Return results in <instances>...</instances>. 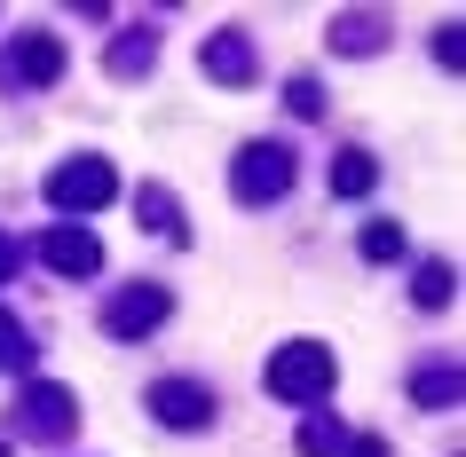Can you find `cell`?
I'll return each instance as SVG.
<instances>
[{
    "label": "cell",
    "mask_w": 466,
    "mask_h": 457,
    "mask_svg": "<svg viewBox=\"0 0 466 457\" xmlns=\"http://www.w3.org/2000/svg\"><path fill=\"white\" fill-rule=\"evenodd\" d=\"M332 379H340V363H332L324 339H293V347H277L269 371H261V386H269L277 402H324Z\"/></svg>",
    "instance_id": "1"
},
{
    "label": "cell",
    "mask_w": 466,
    "mask_h": 457,
    "mask_svg": "<svg viewBox=\"0 0 466 457\" xmlns=\"http://www.w3.org/2000/svg\"><path fill=\"white\" fill-rule=\"evenodd\" d=\"M119 197V174H111V158H64V166L48 174V205L56 214H103Z\"/></svg>",
    "instance_id": "2"
},
{
    "label": "cell",
    "mask_w": 466,
    "mask_h": 457,
    "mask_svg": "<svg viewBox=\"0 0 466 457\" xmlns=\"http://www.w3.org/2000/svg\"><path fill=\"white\" fill-rule=\"evenodd\" d=\"M229 190L246 197V205L285 197V190H293V150H285V143H246V150H238V166H229Z\"/></svg>",
    "instance_id": "3"
},
{
    "label": "cell",
    "mask_w": 466,
    "mask_h": 457,
    "mask_svg": "<svg viewBox=\"0 0 466 457\" xmlns=\"http://www.w3.org/2000/svg\"><path fill=\"white\" fill-rule=\"evenodd\" d=\"M167 284H127L119 300H111V315H103V332L111 339H143V332H158V323H167Z\"/></svg>",
    "instance_id": "4"
},
{
    "label": "cell",
    "mask_w": 466,
    "mask_h": 457,
    "mask_svg": "<svg viewBox=\"0 0 466 457\" xmlns=\"http://www.w3.org/2000/svg\"><path fill=\"white\" fill-rule=\"evenodd\" d=\"M40 261H48L56 276H96L103 244H96V229H79V221H56L48 237H40Z\"/></svg>",
    "instance_id": "5"
},
{
    "label": "cell",
    "mask_w": 466,
    "mask_h": 457,
    "mask_svg": "<svg viewBox=\"0 0 466 457\" xmlns=\"http://www.w3.org/2000/svg\"><path fill=\"white\" fill-rule=\"evenodd\" d=\"M150 410H158V426H206V418H214V394H206V386L198 379H158L150 386Z\"/></svg>",
    "instance_id": "6"
},
{
    "label": "cell",
    "mask_w": 466,
    "mask_h": 457,
    "mask_svg": "<svg viewBox=\"0 0 466 457\" xmlns=\"http://www.w3.org/2000/svg\"><path fill=\"white\" fill-rule=\"evenodd\" d=\"M16 426L40 433V442H64V433L79 426V410H72V394H64V386H32L25 402H16Z\"/></svg>",
    "instance_id": "7"
},
{
    "label": "cell",
    "mask_w": 466,
    "mask_h": 457,
    "mask_svg": "<svg viewBox=\"0 0 466 457\" xmlns=\"http://www.w3.org/2000/svg\"><path fill=\"white\" fill-rule=\"evenodd\" d=\"M56 72H64V48H56L48 32H25V40L8 48V79H16V87H48Z\"/></svg>",
    "instance_id": "8"
},
{
    "label": "cell",
    "mask_w": 466,
    "mask_h": 457,
    "mask_svg": "<svg viewBox=\"0 0 466 457\" xmlns=\"http://www.w3.org/2000/svg\"><path fill=\"white\" fill-rule=\"evenodd\" d=\"M198 64H206V79H221V87H246V79H253V48H246V32H214Z\"/></svg>",
    "instance_id": "9"
},
{
    "label": "cell",
    "mask_w": 466,
    "mask_h": 457,
    "mask_svg": "<svg viewBox=\"0 0 466 457\" xmlns=\"http://www.w3.org/2000/svg\"><path fill=\"white\" fill-rule=\"evenodd\" d=\"M150 64H158V32H127L119 48H111V72H119V79L150 72Z\"/></svg>",
    "instance_id": "10"
},
{
    "label": "cell",
    "mask_w": 466,
    "mask_h": 457,
    "mask_svg": "<svg viewBox=\"0 0 466 457\" xmlns=\"http://www.w3.org/2000/svg\"><path fill=\"white\" fill-rule=\"evenodd\" d=\"M451 292H459V276H451V261H427L411 276V300L419 308H451Z\"/></svg>",
    "instance_id": "11"
},
{
    "label": "cell",
    "mask_w": 466,
    "mask_h": 457,
    "mask_svg": "<svg viewBox=\"0 0 466 457\" xmlns=\"http://www.w3.org/2000/svg\"><path fill=\"white\" fill-rule=\"evenodd\" d=\"M371 182H380V166H371L364 150H340V158H332V190L340 197H364Z\"/></svg>",
    "instance_id": "12"
},
{
    "label": "cell",
    "mask_w": 466,
    "mask_h": 457,
    "mask_svg": "<svg viewBox=\"0 0 466 457\" xmlns=\"http://www.w3.org/2000/svg\"><path fill=\"white\" fill-rule=\"evenodd\" d=\"M411 402L451 410V402H459V371H419V379H411Z\"/></svg>",
    "instance_id": "13"
},
{
    "label": "cell",
    "mask_w": 466,
    "mask_h": 457,
    "mask_svg": "<svg viewBox=\"0 0 466 457\" xmlns=\"http://www.w3.org/2000/svg\"><path fill=\"white\" fill-rule=\"evenodd\" d=\"M348 450V433L332 426V418H309V426H300V457H340Z\"/></svg>",
    "instance_id": "14"
},
{
    "label": "cell",
    "mask_w": 466,
    "mask_h": 457,
    "mask_svg": "<svg viewBox=\"0 0 466 457\" xmlns=\"http://www.w3.org/2000/svg\"><path fill=\"white\" fill-rule=\"evenodd\" d=\"M364 261H403V229L395 221H371L364 229Z\"/></svg>",
    "instance_id": "15"
},
{
    "label": "cell",
    "mask_w": 466,
    "mask_h": 457,
    "mask_svg": "<svg viewBox=\"0 0 466 457\" xmlns=\"http://www.w3.org/2000/svg\"><path fill=\"white\" fill-rule=\"evenodd\" d=\"M32 355V339H25V323H16V315L0 308V371H16V363Z\"/></svg>",
    "instance_id": "16"
},
{
    "label": "cell",
    "mask_w": 466,
    "mask_h": 457,
    "mask_svg": "<svg viewBox=\"0 0 466 457\" xmlns=\"http://www.w3.org/2000/svg\"><path fill=\"white\" fill-rule=\"evenodd\" d=\"M143 221H150V229H167V237H182V221H174V197H167V190H143Z\"/></svg>",
    "instance_id": "17"
},
{
    "label": "cell",
    "mask_w": 466,
    "mask_h": 457,
    "mask_svg": "<svg viewBox=\"0 0 466 457\" xmlns=\"http://www.w3.org/2000/svg\"><path fill=\"white\" fill-rule=\"evenodd\" d=\"M285 95H293V111H300V119H324V87H317V79H293Z\"/></svg>",
    "instance_id": "18"
},
{
    "label": "cell",
    "mask_w": 466,
    "mask_h": 457,
    "mask_svg": "<svg viewBox=\"0 0 466 457\" xmlns=\"http://www.w3.org/2000/svg\"><path fill=\"white\" fill-rule=\"evenodd\" d=\"M435 64H442V72H459V64H466V40H459V25H442V32H435Z\"/></svg>",
    "instance_id": "19"
},
{
    "label": "cell",
    "mask_w": 466,
    "mask_h": 457,
    "mask_svg": "<svg viewBox=\"0 0 466 457\" xmlns=\"http://www.w3.org/2000/svg\"><path fill=\"white\" fill-rule=\"evenodd\" d=\"M332 48H371V25H364V16H356V25H348V16H340V25H332Z\"/></svg>",
    "instance_id": "20"
},
{
    "label": "cell",
    "mask_w": 466,
    "mask_h": 457,
    "mask_svg": "<svg viewBox=\"0 0 466 457\" xmlns=\"http://www.w3.org/2000/svg\"><path fill=\"white\" fill-rule=\"evenodd\" d=\"M340 457H388V442H380V433H364V442H348Z\"/></svg>",
    "instance_id": "21"
},
{
    "label": "cell",
    "mask_w": 466,
    "mask_h": 457,
    "mask_svg": "<svg viewBox=\"0 0 466 457\" xmlns=\"http://www.w3.org/2000/svg\"><path fill=\"white\" fill-rule=\"evenodd\" d=\"M16 261H25V244H16V237H0V284H8V268H16Z\"/></svg>",
    "instance_id": "22"
},
{
    "label": "cell",
    "mask_w": 466,
    "mask_h": 457,
    "mask_svg": "<svg viewBox=\"0 0 466 457\" xmlns=\"http://www.w3.org/2000/svg\"><path fill=\"white\" fill-rule=\"evenodd\" d=\"M0 457H8V442H0Z\"/></svg>",
    "instance_id": "23"
}]
</instances>
